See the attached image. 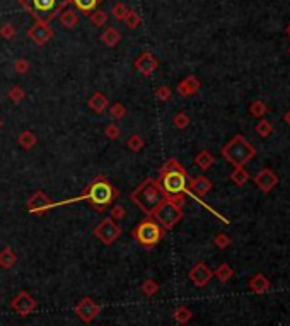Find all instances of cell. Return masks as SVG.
Segmentation results:
<instances>
[{"instance_id": "1", "label": "cell", "mask_w": 290, "mask_h": 326, "mask_svg": "<svg viewBox=\"0 0 290 326\" xmlns=\"http://www.w3.org/2000/svg\"><path fill=\"white\" fill-rule=\"evenodd\" d=\"M118 195H120L118 190H116L115 186H113L111 183L104 178V176H98V178H96L94 181L87 186V190H85L81 196L68 200V202H81V200H87V202L91 203V205L94 207L98 212H104V210L111 205V202ZM68 202L57 203V207L65 205V203H68Z\"/></svg>"}, {"instance_id": "2", "label": "cell", "mask_w": 290, "mask_h": 326, "mask_svg": "<svg viewBox=\"0 0 290 326\" xmlns=\"http://www.w3.org/2000/svg\"><path fill=\"white\" fill-rule=\"evenodd\" d=\"M167 198V193L164 192L161 181L154 178H147L142 185H139L130 195V200L139 207L145 216L150 217L154 210Z\"/></svg>"}, {"instance_id": "3", "label": "cell", "mask_w": 290, "mask_h": 326, "mask_svg": "<svg viewBox=\"0 0 290 326\" xmlns=\"http://www.w3.org/2000/svg\"><path fill=\"white\" fill-rule=\"evenodd\" d=\"M183 203H185V198L183 195H172L167 196L157 209L152 214V218L161 225L164 231H171L176 224L183 218Z\"/></svg>"}, {"instance_id": "4", "label": "cell", "mask_w": 290, "mask_h": 326, "mask_svg": "<svg viewBox=\"0 0 290 326\" xmlns=\"http://www.w3.org/2000/svg\"><path fill=\"white\" fill-rule=\"evenodd\" d=\"M254 147L241 135H236L232 140L229 142L227 145H224L222 149V155L234 164L236 168H243L248 161L254 155Z\"/></svg>"}, {"instance_id": "5", "label": "cell", "mask_w": 290, "mask_h": 326, "mask_svg": "<svg viewBox=\"0 0 290 326\" xmlns=\"http://www.w3.org/2000/svg\"><path fill=\"white\" fill-rule=\"evenodd\" d=\"M164 229L154 220V218H145L133 229V238L144 248H154L164 238Z\"/></svg>"}, {"instance_id": "6", "label": "cell", "mask_w": 290, "mask_h": 326, "mask_svg": "<svg viewBox=\"0 0 290 326\" xmlns=\"http://www.w3.org/2000/svg\"><path fill=\"white\" fill-rule=\"evenodd\" d=\"M161 174V185L167 196L172 195H183L186 193V183H188V173L186 169L183 171H169V173H159Z\"/></svg>"}, {"instance_id": "7", "label": "cell", "mask_w": 290, "mask_h": 326, "mask_svg": "<svg viewBox=\"0 0 290 326\" xmlns=\"http://www.w3.org/2000/svg\"><path fill=\"white\" fill-rule=\"evenodd\" d=\"M94 236L104 246H111L113 242H115L116 239L122 236V227H120V225L116 224L111 217H108V218H104V220H101L98 225H96Z\"/></svg>"}, {"instance_id": "8", "label": "cell", "mask_w": 290, "mask_h": 326, "mask_svg": "<svg viewBox=\"0 0 290 326\" xmlns=\"http://www.w3.org/2000/svg\"><path fill=\"white\" fill-rule=\"evenodd\" d=\"M74 311H75V314H77L79 320L89 325L98 318V314L101 313V307H99L91 297H84V299L79 301L77 306L74 307Z\"/></svg>"}, {"instance_id": "9", "label": "cell", "mask_w": 290, "mask_h": 326, "mask_svg": "<svg viewBox=\"0 0 290 326\" xmlns=\"http://www.w3.org/2000/svg\"><path fill=\"white\" fill-rule=\"evenodd\" d=\"M55 207H57V203L48 195H44L43 192H34L27 200V210L31 214H36V216H43L44 212H48L50 209H55Z\"/></svg>"}, {"instance_id": "10", "label": "cell", "mask_w": 290, "mask_h": 326, "mask_svg": "<svg viewBox=\"0 0 290 326\" xmlns=\"http://www.w3.org/2000/svg\"><path fill=\"white\" fill-rule=\"evenodd\" d=\"M10 307L16 311L19 316H29L31 313H34L38 307V303L34 301V297L31 294H27L26 290L19 292L10 303Z\"/></svg>"}, {"instance_id": "11", "label": "cell", "mask_w": 290, "mask_h": 326, "mask_svg": "<svg viewBox=\"0 0 290 326\" xmlns=\"http://www.w3.org/2000/svg\"><path fill=\"white\" fill-rule=\"evenodd\" d=\"M189 279H191V282L195 283L196 287H203L212 279V272H210V268L205 263H196L191 268V272H189Z\"/></svg>"}, {"instance_id": "12", "label": "cell", "mask_w": 290, "mask_h": 326, "mask_svg": "<svg viewBox=\"0 0 290 326\" xmlns=\"http://www.w3.org/2000/svg\"><path fill=\"white\" fill-rule=\"evenodd\" d=\"M210 190H212V183H210V179L205 178V176H198V178L191 179V183H189V190H186V193L200 198V196H205Z\"/></svg>"}, {"instance_id": "13", "label": "cell", "mask_w": 290, "mask_h": 326, "mask_svg": "<svg viewBox=\"0 0 290 326\" xmlns=\"http://www.w3.org/2000/svg\"><path fill=\"white\" fill-rule=\"evenodd\" d=\"M254 181H256V185L261 188V192L268 193L275 185H277L278 179L273 171H270V169H261V171L258 173L256 178H254Z\"/></svg>"}, {"instance_id": "14", "label": "cell", "mask_w": 290, "mask_h": 326, "mask_svg": "<svg viewBox=\"0 0 290 326\" xmlns=\"http://www.w3.org/2000/svg\"><path fill=\"white\" fill-rule=\"evenodd\" d=\"M157 65H159L157 60H155L150 53H144L142 57L135 62V67L139 68L144 75H152L155 72V68H157Z\"/></svg>"}, {"instance_id": "15", "label": "cell", "mask_w": 290, "mask_h": 326, "mask_svg": "<svg viewBox=\"0 0 290 326\" xmlns=\"http://www.w3.org/2000/svg\"><path fill=\"white\" fill-rule=\"evenodd\" d=\"M200 89V82L196 81V77H193V75H189V77H186L183 82H179L178 86V94L183 96V98H189V96H193L196 91Z\"/></svg>"}, {"instance_id": "16", "label": "cell", "mask_w": 290, "mask_h": 326, "mask_svg": "<svg viewBox=\"0 0 290 326\" xmlns=\"http://www.w3.org/2000/svg\"><path fill=\"white\" fill-rule=\"evenodd\" d=\"M87 105H89V108L94 111V113L101 114V113H104L106 108H108V98H106L103 92H96V94L91 96V99L87 101Z\"/></svg>"}, {"instance_id": "17", "label": "cell", "mask_w": 290, "mask_h": 326, "mask_svg": "<svg viewBox=\"0 0 290 326\" xmlns=\"http://www.w3.org/2000/svg\"><path fill=\"white\" fill-rule=\"evenodd\" d=\"M17 261V256L16 253L12 251V248L10 246H7V248H3L2 251H0V266L5 270L12 268L14 265H16Z\"/></svg>"}, {"instance_id": "18", "label": "cell", "mask_w": 290, "mask_h": 326, "mask_svg": "<svg viewBox=\"0 0 290 326\" xmlns=\"http://www.w3.org/2000/svg\"><path fill=\"white\" fill-rule=\"evenodd\" d=\"M29 36L33 38L36 43H44V41L48 40V38L51 36V33H50V29H48L46 26H43V24H38V26H34L33 29L29 31Z\"/></svg>"}, {"instance_id": "19", "label": "cell", "mask_w": 290, "mask_h": 326, "mask_svg": "<svg viewBox=\"0 0 290 326\" xmlns=\"http://www.w3.org/2000/svg\"><path fill=\"white\" fill-rule=\"evenodd\" d=\"M17 142H19V145H21V147H22V149L29 151V149H33L34 145H36L38 137L33 133V131L26 130V131H22V133H21L19 137H17Z\"/></svg>"}, {"instance_id": "20", "label": "cell", "mask_w": 290, "mask_h": 326, "mask_svg": "<svg viewBox=\"0 0 290 326\" xmlns=\"http://www.w3.org/2000/svg\"><path fill=\"white\" fill-rule=\"evenodd\" d=\"M57 0H33V9L36 10V12H51V10L57 7Z\"/></svg>"}, {"instance_id": "21", "label": "cell", "mask_w": 290, "mask_h": 326, "mask_svg": "<svg viewBox=\"0 0 290 326\" xmlns=\"http://www.w3.org/2000/svg\"><path fill=\"white\" fill-rule=\"evenodd\" d=\"M213 161H215V159H213V155L210 154V152H207V151H202V152H200V154L195 157L196 166H198L200 169H203V171H205V169H208L210 166L213 164Z\"/></svg>"}, {"instance_id": "22", "label": "cell", "mask_w": 290, "mask_h": 326, "mask_svg": "<svg viewBox=\"0 0 290 326\" xmlns=\"http://www.w3.org/2000/svg\"><path fill=\"white\" fill-rule=\"evenodd\" d=\"M144 145H145V140L140 135H132V137L126 140V147L132 152H139L140 149H144Z\"/></svg>"}, {"instance_id": "23", "label": "cell", "mask_w": 290, "mask_h": 326, "mask_svg": "<svg viewBox=\"0 0 290 326\" xmlns=\"http://www.w3.org/2000/svg\"><path fill=\"white\" fill-rule=\"evenodd\" d=\"M189 318H191V313H189V309H188V307H185V306H179L178 309L174 311V320L178 321L179 325H185V323H188V321H189Z\"/></svg>"}, {"instance_id": "24", "label": "cell", "mask_w": 290, "mask_h": 326, "mask_svg": "<svg viewBox=\"0 0 290 326\" xmlns=\"http://www.w3.org/2000/svg\"><path fill=\"white\" fill-rule=\"evenodd\" d=\"M142 292H144V296H147V297H152L154 294H157V290H159V285H157V282L155 280H152V279H147L145 282L142 283Z\"/></svg>"}, {"instance_id": "25", "label": "cell", "mask_w": 290, "mask_h": 326, "mask_svg": "<svg viewBox=\"0 0 290 326\" xmlns=\"http://www.w3.org/2000/svg\"><path fill=\"white\" fill-rule=\"evenodd\" d=\"M230 178H232V181L236 183V185H244V183L249 179V174H248L243 168H236L232 171V174H230Z\"/></svg>"}, {"instance_id": "26", "label": "cell", "mask_w": 290, "mask_h": 326, "mask_svg": "<svg viewBox=\"0 0 290 326\" xmlns=\"http://www.w3.org/2000/svg\"><path fill=\"white\" fill-rule=\"evenodd\" d=\"M7 96H9V99H10V101H12V103L19 105V103L22 101L24 98H26V92H24L21 87H12V89H9Z\"/></svg>"}, {"instance_id": "27", "label": "cell", "mask_w": 290, "mask_h": 326, "mask_svg": "<svg viewBox=\"0 0 290 326\" xmlns=\"http://www.w3.org/2000/svg\"><path fill=\"white\" fill-rule=\"evenodd\" d=\"M183 166L179 164V161H176V159H169V161H166L164 164H162L161 171L159 173H169V171H183Z\"/></svg>"}, {"instance_id": "28", "label": "cell", "mask_w": 290, "mask_h": 326, "mask_svg": "<svg viewBox=\"0 0 290 326\" xmlns=\"http://www.w3.org/2000/svg\"><path fill=\"white\" fill-rule=\"evenodd\" d=\"M108 111H109V114L115 118V120H122V118L126 114V108L122 105V103H115V105H113Z\"/></svg>"}, {"instance_id": "29", "label": "cell", "mask_w": 290, "mask_h": 326, "mask_svg": "<svg viewBox=\"0 0 290 326\" xmlns=\"http://www.w3.org/2000/svg\"><path fill=\"white\" fill-rule=\"evenodd\" d=\"M118 40H120V34L116 33L115 29H108L103 34V41H104L108 46H115V44L118 43Z\"/></svg>"}, {"instance_id": "30", "label": "cell", "mask_w": 290, "mask_h": 326, "mask_svg": "<svg viewBox=\"0 0 290 326\" xmlns=\"http://www.w3.org/2000/svg\"><path fill=\"white\" fill-rule=\"evenodd\" d=\"M215 275L219 277L220 282H227V280L232 277V270H230V266H227V265H220L219 268H217Z\"/></svg>"}, {"instance_id": "31", "label": "cell", "mask_w": 290, "mask_h": 326, "mask_svg": "<svg viewBox=\"0 0 290 326\" xmlns=\"http://www.w3.org/2000/svg\"><path fill=\"white\" fill-rule=\"evenodd\" d=\"M120 133H122V130H120V127L115 123L108 125V127L104 128V135L109 138V140H116V138L120 137Z\"/></svg>"}, {"instance_id": "32", "label": "cell", "mask_w": 290, "mask_h": 326, "mask_svg": "<svg viewBox=\"0 0 290 326\" xmlns=\"http://www.w3.org/2000/svg\"><path fill=\"white\" fill-rule=\"evenodd\" d=\"M174 125H176V128H179V130H183V128H186L189 125V116L186 113H178L174 116Z\"/></svg>"}, {"instance_id": "33", "label": "cell", "mask_w": 290, "mask_h": 326, "mask_svg": "<svg viewBox=\"0 0 290 326\" xmlns=\"http://www.w3.org/2000/svg\"><path fill=\"white\" fill-rule=\"evenodd\" d=\"M74 2L79 9L84 10V12H87V10H92L96 5H98L99 0H74Z\"/></svg>"}, {"instance_id": "34", "label": "cell", "mask_w": 290, "mask_h": 326, "mask_svg": "<svg viewBox=\"0 0 290 326\" xmlns=\"http://www.w3.org/2000/svg\"><path fill=\"white\" fill-rule=\"evenodd\" d=\"M256 131H258V133H260L263 138H267L268 135L271 133V125L268 123V121H265V120L260 121V123H258V127H256Z\"/></svg>"}, {"instance_id": "35", "label": "cell", "mask_w": 290, "mask_h": 326, "mask_svg": "<svg viewBox=\"0 0 290 326\" xmlns=\"http://www.w3.org/2000/svg\"><path fill=\"white\" fill-rule=\"evenodd\" d=\"M155 96H157L159 101H169V99H171V89L162 86V87H159L157 91H155Z\"/></svg>"}, {"instance_id": "36", "label": "cell", "mask_w": 290, "mask_h": 326, "mask_svg": "<svg viewBox=\"0 0 290 326\" xmlns=\"http://www.w3.org/2000/svg\"><path fill=\"white\" fill-rule=\"evenodd\" d=\"M62 22L67 27H74L75 22H77V16H75L74 12H65L63 16H62Z\"/></svg>"}, {"instance_id": "37", "label": "cell", "mask_w": 290, "mask_h": 326, "mask_svg": "<svg viewBox=\"0 0 290 326\" xmlns=\"http://www.w3.org/2000/svg\"><path fill=\"white\" fill-rule=\"evenodd\" d=\"M251 113H253L254 116H261V114L267 113V106H265L261 101L253 103V105H251Z\"/></svg>"}, {"instance_id": "38", "label": "cell", "mask_w": 290, "mask_h": 326, "mask_svg": "<svg viewBox=\"0 0 290 326\" xmlns=\"http://www.w3.org/2000/svg\"><path fill=\"white\" fill-rule=\"evenodd\" d=\"M251 287H253L254 290H258V292H261V290L265 289V287H268V283L265 282V279L261 275H258L256 279L253 280V282H251Z\"/></svg>"}, {"instance_id": "39", "label": "cell", "mask_w": 290, "mask_h": 326, "mask_svg": "<svg viewBox=\"0 0 290 326\" xmlns=\"http://www.w3.org/2000/svg\"><path fill=\"white\" fill-rule=\"evenodd\" d=\"M126 22H128V26L133 29V27H137L140 24V17L137 16L135 12H130L128 16H126Z\"/></svg>"}, {"instance_id": "40", "label": "cell", "mask_w": 290, "mask_h": 326, "mask_svg": "<svg viewBox=\"0 0 290 326\" xmlns=\"http://www.w3.org/2000/svg\"><path fill=\"white\" fill-rule=\"evenodd\" d=\"M125 217V209H123L122 205H115L111 209V218L115 220V218H123Z\"/></svg>"}, {"instance_id": "41", "label": "cell", "mask_w": 290, "mask_h": 326, "mask_svg": "<svg viewBox=\"0 0 290 326\" xmlns=\"http://www.w3.org/2000/svg\"><path fill=\"white\" fill-rule=\"evenodd\" d=\"M229 242H230V239L227 238L226 234H219L215 238V244L219 246V248H227V246H229Z\"/></svg>"}, {"instance_id": "42", "label": "cell", "mask_w": 290, "mask_h": 326, "mask_svg": "<svg viewBox=\"0 0 290 326\" xmlns=\"http://www.w3.org/2000/svg\"><path fill=\"white\" fill-rule=\"evenodd\" d=\"M104 21H106V14L103 12V10H99V12H96L94 16H92V22L98 24V26H101Z\"/></svg>"}, {"instance_id": "43", "label": "cell", "mask_w": 290, "mask_h": 326, "mask_svg": "<svg viewBox=\"0 0 290 326\" xmlns=\"http://www.w3.org/2000/svg\"><path fill=\"white\" fill-rule=\"evenodd\" d=\"M16 70L19 72V74H24V72H27V68H29V65H27V62H24V60H19V62H16Z\"/></svg>"}, {"instance_id": "44", "label": "cell", "mask_w": 290, "mask_h": 326, "mask_svg": "<svg viewBox=\"0 0 290 326\" xmlns=\"http://www.w3.org/2000/svg\"><path fill=\"white\" fill-rule=\"evenodd\" d=\"M125 14H126L125 5H122V3H118V5L115 7V16L118 17V19H123V17H125Z\"/></svg>"}, {"instance_id": "45", "label": "cell", "mask_w": 290, "mask_h": 326, "mask_svg": "<svg viewBox=\"0 0 290 326\" xmlns=\"http://www.w3.org/2000/svg\"><path fill=\"white\" fill-rule=\"evenodd\" d=\"M0 33H2L5 38H10L14 34V29H12V26H3L2 29H0Z\"/></svg>"}, {"instance_id": "46", "label": "cell", "mask_w": 290, "mask_h": 326, "mask_svg": "<svg viewBox=\"0 0 290 326\" xmlns=\"http://www.w3.org/2000/svg\"><path fill=\"white\" fill-rule=\"evenodd\" d=\"M285 120H287V123L290 125V111H289V113H287V114H285Z\"/></svg>"}, {"instance_id": "47", "label": "cell", "mask_w": 290, "mask_h": 326, "mask_svg": "<svg viewBox=\"0 0 290 326\" xmlns=\"http://www.w3.org/2000/svg\"><path fill=\"white\" fill-rule=\"evenodd\" d=\"M2 125H3V120H2V118H0V128H2Z\"/></svg>"}]
</instances>
